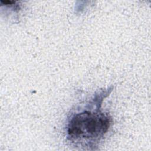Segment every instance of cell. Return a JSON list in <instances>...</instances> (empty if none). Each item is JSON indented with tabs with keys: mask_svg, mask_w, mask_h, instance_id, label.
Masks as SVG:
<instances>
[{
	"mask_svg": "<svg viewBox=\"0 0 151 151\" xmlns=\"http://www.w3.org/2000/svg\"><path fill=\"white\" fill-rule=\"evenodd\" d=\"M112 90L111 87L99 91L85 107L71 114L66 126V136L72 145L85 150H95L111 124L110 116L103 111L101 106Z\"/></svg>",
	"mask_w": 151,
	"mask_h": 151,
	"instance_id": "cell-1",
	"label": "cell"
}]
</instances>
